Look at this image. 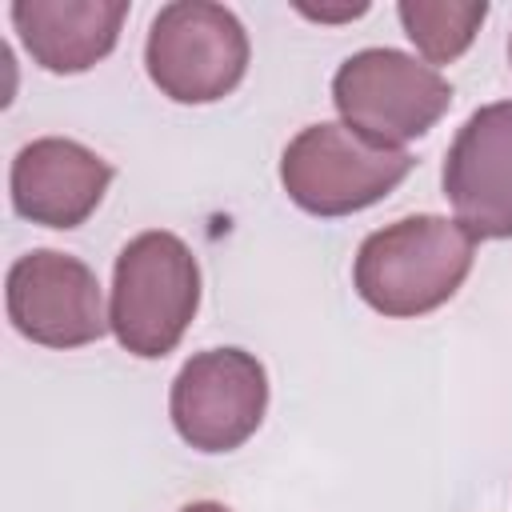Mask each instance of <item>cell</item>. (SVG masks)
Instances as JSON below:
<instances>
[{"instance_id": "obj_1", "label": "cell", "mask_w": 512, "mask_h": 512, "mask_svg": "<svg viewBox=\"0 0 512 512\" xmlns=\"http://www.w3.org/2000/svg\"><path fill=\"white\" fill-rule=\"evenodd\" d=\"M476 236L448 216H404L364 236L352 260L356 296L392 320H412L448 304L468 280Z\"/></svg>"}, {"instance_id": "obj_2", "label": "cell", "mask_w": 512, "mask_h": 512, "mask_svg": "<svg viewBox=\"0 0 512 512\" xmlns=\"http://www.w3.org/2000/svg\"><path fill=\"white\" fill-rule=\"evenodd\" d=\"M200 308V264L176 232H140L112 268L108 324L124 352L140 360L168 356Z\"/></svg>"}, {"instance_id": "obj_3", "label": "cell", "mask_w": 512, "mask_h": 512, "mask_svg": "<svg viewBox=\"0 0 512 512\" xmlns=\"http://www.w3.org/2000/svg\"><path fill=\"white\" fill-rule=\"evenodd\" d=\"M404 148H384L352 132L348 124H308L280 156V184L288 200L312 216H352L384 200L412 172Z\"/></svg>"}, {"instance_id": "obj_4", "label": "cell", "mask_w": 512, "mask_h": 512, "mask_svg": "<svg viewBox=\"0 0 512 512\" xmlns=\"http://www.w3.org/2000/svg\"><path fill=\"white\" fill-rule=\"evenodd\" d=\"M144 68L152 84L176 104L224 100L248 72V32L224 4H164L152 16L144 40Z\"/></svg>"}, {"instance_id": "obj_5", "label": "cell", "mask_w": 512, "mask_h": 512, "mask_svg": "<svg viewBox=\"0 0 512 512\" xmlns=\"http://www.w3.org/2000/svg\"><path fill=\"white\" fill-rule=\"evenodd\" d=\"M332 104L340 120L372 144L400 148L424 136L452 104V84L440 68L396 52L364 48L352 52L332 76Z\"/></svg>"}, {"instance_id": "obj_6", "label": "cell", "mask_w": 512, "mask_h": 512, "mask_svg": "<svg viewBox=\"0 0 512 512\" xmlns=\"http://www.w3.org/2000/svg\"><path fill=\"white\" fill-rule=\"evenodd\" d=\"M268 412V372L244 348L196 352L172 380L168 416L196 452L240 448Z\"/></svg>"}, {"instance_id": "obj_7", "label": "cell", "mask_w": 512, "mask_h": 512, "mask_svg": "<svg viewBox=\"0 0 512 512\" xmlns=\"http://www.w3.org/2000/svg\"><path fill=\"white\" fill-rule=\"evenodd\" d=\"M4 308L12 328L44 348H84L112 328L96 272L56 248H32L12 260Z\"/></svg>"}, {"instance_id": "obj_8", "label": "cell", "mask_w": 512, "mask_h": 512, "mask_svg": "<svg viewBox=\"0 0 512 512\" xmlns=\"http://www.w3.org/2000/svg\"><path fill=\"white\" fill-rule=\"evenodd\" d=\"M456 220L480 240H512V100L476 108L456 132L444 172Z\"/></svg>"}, {"instance_id": "obj_9", "label": "cell", "mask_w": 512, "mask_h": 512, "mask_svg": "<svg viewBox=\"0 0 512 512\" xmlns=\"http://www.w3.org/2000/svg\"><path fill=\"white\" fill-rule=\"evenodd\" d=\"M12 208L44 228H80L112 184V164L68 136H40L12 160Z\"/></svg>"}, {"instance_id": "obj_10", "label": "cell", "mask_w": 512, "mask_h": 512, "mask_svg": "<svg viewBox=\"0 0 512 512\" xmlns=\"http://www.w3.org/2000/svg\"><path fill=\"white\" fill-rule=\"evenodd\" d=\"M24 52L56 76H76L100 64L124 28V0H16L8 8Z\"/></svg>"}, {"instance_id": "obj_11", "label": "cell", "mask_w": 512, "mask_h": 512, "mask_svg": "<svg viewBox=\"0 0 512 512\" xmlns=\"http://www.w3.org/2000/svg\"><path fill=\"white\" fill-rule=\"evenodd\" d=\"M396 16L404 24V36L416 44V52L424 56V64H452L468 52V44L476 40L488 4L484 0H400Z\"/></svg>"}, {"instance_id": "obj_12", "label": "cell", "mask_w": 512, "mask_h": 512, "mask_svg": "<svg viewBox=\"0 0 512 512\" xmlns=\"http://www.w3.org/2000/svg\"><path fill=\"white\" fill-rule=\"evenodd\" d=\"M300 12L312 16V20H356V16L368 12V4H344V8H304L300 4Z\"/></svg>"}, {"instance_id": "obj_13", "label": "cell", "mask_w": 512, "mask_h": 512, "mask_svg": "<svg viewBox=\"0 0 512 512\" xmlns=\"http://www.w3.org/2000/svg\"><path fill=\"white\" fill-rule=\"evenodd\" d=\"M180 512H232L228 504H216V500H192V504H184Z\"/></svg>"}, {"instance_id": "obj_14", "label": "cell", "mask_w": 512, "mask_h": 512, "mask_svg": "<svg viewBox=\"0 0 512 512\" xmlns=\"http://www.w3.org/2000/svg\"><path fill=\"white\" fill-rule=\"evenodd\" d=\"M508 56H512V40H508Z\"/></svg>"}]
</instances>
